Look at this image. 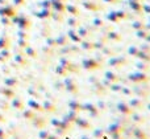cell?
<instances>
[{
    "label": "cell",
    "instance_id": "cell-9",
    "mask_svg": "<svg viewBox=\"0 0 150 139\" xmlns=\"http://www.w3.org/2000/svg\"><path fill=\"white\" fill-rule=\"evenodd\" d=\"M128 103H129V106L133 109V111H140V110H142V109L145 107V100L138 98V97L130 98V101Z\"/></svg>",
    "mask_w": 150,
    "mask_h": 139
},
{
    "label": "cell",
    "instance_id": "cell-12",
    "mask_svg": "<svg viewBox=\"0 0 150 139\" xmlns=\"http://www.w3.org/2000/svg\"><path fill=\"white\" fill-rule=\"evenodd\" d=\"M91 89H92L93 94H96V95H105L107 92H108V89L101 84V81H98L96 84L91 85Z\"/></svg>",
    "mask_w": 150,
    "mask_h": 139
},
{
    "label": "cell",
    "instance_id": "cell-29",
    "mask_svg": "<svg viewBox=\"0 0 150 139\" xmlns=\"http://www.w3.org/2000/svg\"><path fill=\"white\" fill-rule=\"evenodd\" d=\"M24 117H25L26 119H33L34 117H36V114H34V111L33 110H26V111H24Z\"/></svg>",
    "mask_w": 150,
    "mask_h": 139
},
{
    "label": "cell",
    "instance_id": "cell-16",
    "mask_svg": "<svg viewBox=\"0 0 150 139\" xmlns=\"http://www.w3.org/2000/svg\"><path fill=\"white\" fill-rule=\"evenodd\" d=\"M79 117V113L78 111H74V110H71V109H69V111L66 114H63V117H62V119H65V121H67V122H70L71 125H74V122L76 121V118Z\"/></svg>",
    "mask_w": 150,
    "mask_h": 139
},
{
    "label": "cell",
    "instance_id": "cell-6",
    "mask_svg": "<svg viewBox=\"0 0 150 139\" xmlns=\"http://www.w3.org/2000/svg\"><path fill=\"white\" fill-rule=\"evenodd\" d=\"M59 65H62L63 68L69 72V73H73V74H78V73H79V66H78L76 64H74L71 60H69V58L62 57L59 60Z\"/></svg>",
    "mask_w": 150,
    "mask_h": 139
},
{
    "label": "cell",
    "instance_id": "cell-19",
    "mask_svg": "<svg viewBox=\"0 0 150 139\" xmlns=\"http://www.w3.org/2000/svg\"><path fill=\"white\" fill-rule=\"evenodd\" d=\"M67 106H69V109H71V110H74V111H78V113L83 111V103L79 102L78 100H71V101H69Z\"/></svg>",
    "mask_w": 150,
    "mask_h": 139
},
{
    "label": "cell",
    "instance_id": "cell-11",
    "mask_svg": "<svg viewBox=\"0 0 150 139\" xmlns=\"http://www.w3.org/2000/svg\"><path fill=\"white\" fill-rule=\"evenodd\" d=\"M41 105H42V111H44V113H47V114L55 113L57 109H58L57 105H55V102H53V101H50V100L44 101Z\"/></svg>",
    "mask_w": 150,
    "mask_h": 139
},
{
    "label": "cell",
    "instance_id": "cell-39",
    "mask_svg": "<svg viewBox=\"0 0 150 139\" xmlns=\"http://www.w3.org/2000/svg\"><path fill=\"white\" fill-rule=\"evenodd\" d=\"M112 54H113V52H112V50H108V49L104 50V56H112Z\"/></svg>",
    "mask_w": 150,
    "mask_h": 139
},
{
    "label": "cell",
    "instance_id": "cell-4",
    "mask_svg": "<svg viewBox=\"0 0 150 139\" xmlns=\"http://www.w3.org/2000/svg\"><path fill=\"white\" fill-rule=\"evenodd\" d=\"M124 129H125L124 125L120 123L119 121H116V119H115V122H112V123L107 127L105 134L109 135V137H113V135H122Z\"/></svg>",
    "mask_w": 150,
    "mask_h": 139
},
{
    "label": "cell",
    "instance_id": "cell-28",
    "mask_svg": "<svg viewBox=\"0 0 150 139\" xmlns=\"http://www.w3.org/2000/svg\"><path fill=\"white\" fill-rule=\"evenodd\" d=\"M121 94H124V95H127V97H132L133 95V90H132V87H129V86H122V89H121Z\"/></svg>",
    "mask_w": 150,
    "mask_h": 139
},
{
    "label": "cell",
    "instance_id": "cell-24",
    "mask_svg": "<svg viewBox=\"0 0 150 139\" xmlns=\"http://www.w3.org/2000/svg\"><path fill=\"white\" fill-rule=\"evenodd\" d=\"M137 57L140 58L141 61H145V62H150V52H144V50H141V52L137 53Z\"/></svg>",
    "mask_w": 150,
    "mask_h": 139
},
{
    "label": "cell",
    "instance_id": "cell-34",
    "mask_svg": "<svg viewBox=\"0 0 150 139\" xmlns=\"http://www.w3.org/2000/svg\"><path fill=\"white\" fill-rule=\"evenodd\" d=\"M29 94H30V95H33V97H36V98H41V95H40L37 92H34L33 89H30V90H29Z\"/></svg>",
    "mask_w": 150,
    "mask_h": 139
},
{
    "label": "cell",
    "instance_id": "cell-41",
    "mask_svg": "<svg viewBox=\"0 0 150 139\" xmlns=\"http://www.w3.org/2000/svg\"><path fill=\"white\" fill-rule=\"evenodd\" d=\"M8 84H9V85H15L16 81H15V80H9V81H8Z\"/></svg>",
    "mask_w": 150,
    "mask_h": 139
},
{
    "label": "cell",
    "instance_id": "cell-30",
    "mask_svg": "<svg viewBox=\"0 0 150 139\" xmlns=\"http://www.w3.org/2000/svg\"><path fill=\"white\" fill-rule=\"evenodd\" d=\"M50 135V133L47 131V130H42L41 129V131H40V134H38V137H40V139H46L47 137Z\"/></svg>",
    "mask_w": 150,
    "mask_h": 139
},
{
    "label": "cell",
    "instance_id": "cell-45",
    "mask_svg": "<svg viewBox=\"0 0 150 139\" xmlns=\"http://www.w3.org/2000/svg\"><path fill=\"white\" fill-rule=\"evenodd\" d=\"M149 41H150V39H149Z\"/></svg>",
    "mask_w": 150,
    "mask_h": 139
},
{
    "label": "cell",
    "instance_id": "cell-26",
    "mask_svg": "<svg viewBox=\"0 0 150 139\" xmlns=\"http://www.w3.org/2000/svg\"><path fill=\"white\" fill-rule=\"evenodd\" d=\"M53 87H54L55 92H63L65 90V85H63V81H54L53 82Z\"/></svg>",
    "mask_w": 150,
    "mask_h": 139
},
{
    "label": "cell",
    "instance_id": "cell-31",
    "mask_svg": "<svg viewBox=\"0 0 150 139\" xmlns=\"http://www.w3.org/2000/svg\"><path fill=\"white\" fill-rule=\"evenodd\" d=\"M59 123H61V119H58V118H53V119H50V125H52L53 127H58L59 126Z\"/></svg>",
    "mask_w": 150,
    "mask_h": 139
},
{
    "label": "cell",
    "instance_id": "cell-32",
    "mask_svg": "<svg viewBox=\"0 0 150 139\" xmlns=\"http://www.w3.org/2000/svg\"><path fill=\"white\" fill-rule=\"evenodd\" d=\"M140 52V50L137 49V48H134V47H130L129 48V54H132V56H137V53Z\"/></svg>",
    "mask_w": 150,
    "mask_h": 139
},
{
    "label": "cell",
    "instance_id": "cell-14",
    "mask_svg": "<svg viewBox=\"0 0 150 139\" xmlns=\"http://www.w3.org/2000/svg\"><path fill=\"white\" fill-rule=\"evenodd\" d=\"M74 125H76V126L79 127L80 130H84V131L92 129V125H91V122L88 121V119H86V118H80V117H78L76 121L74 122Z\"/></svg>",
    "mask_w": 150,
    "mask_h": 139
},
{
    "label": "cell",
    "instance_id": "cell-23",
    "mask_svg": "<svg viewBox=\"0 0 150 139\" xmlns=\"http://www.w3.org/2000/svg\"><path fill=\"white\" fill-rule=\"evenodd\" d=\"M29 106L33 111H42V105L38 102V101H34V100H30L29 101Z\"/></svg>",
    "mask_w": 150,
    "mask_h": 139
},
{
    "label": "cell",
    "instance_id": "cell-40",
    "mask_svg": "<svg viewBox=\"0 0 150 139\" xmlns=\"http://www.w3.org/2000/svg\"><path fill=\"white\" fill-rule=\"evenodd\" d=\"M111 139H124L122 135H113V137H111Z\"/></svg>",
    "mask_w": 150,
    "mask_h": 139
},
{
    "label": "cell",
    "instance_id": "cell-3",
    "mask_svg": "<svg viewBox=\"0 0 150 139\" xmlns=\"http://www.w3.org/2000/svg\"><path fill=\"white\" fill-rule=\"evenodd\" d=\"M62 81H63V85H65V90L67 93H70V94H73V95H76L78 93H79V85H78V82L75 81L74 78L67 76V77H65Z\"/></svg>",
    "mask_w": 150,
    "mask_h": 139
},
{
    "label": "cell",
    "instance_id": "cell-17",
    "mask_svg": "<svg viewBox=\"0 0 150 139\" xmlns=\"http://www.w3.org/2000/svg\"><path fill=\"white\" fill-rule=\"evenodd\" d=\"M32 121H33V126L36 129H44L47 125V119L45 117H34Z\"/></svg>",
    "mask_w": 150,
    "mask_h": 139
},
{
    "label": "cell",
    "instance_id": "cell-37",
    "mask_svg": "<svg viewBox=\"0 0 150 139\" xmlns=\"http://www.w3.org/2000/svg\"><path fill=\"white\" fill-rule=\"evenodd\" d=\"M92 47H93V45L92 44H88V42H84V44H83V48H84V49H92Z\"/></svg>",
    "mask_w": 150,
    "mask_h": 139
},
{
    "label": "cell",
    "instance_id": "cell-2",
    "mask_svg": "<svg viewBox=\"0 0 150 139\" xmlns=\"http://www.w3.org/2000/svg\"><path fill=\"white\" fill-rule=\"evenodd\" d=\"M133 90V95L138 98L146 100L150 94V85L149 84H136L134 87H132Z\"/></svg>",
    "mask_w": 150,
    "mask_h": 139
},
{
    "label": "cell",
    "instance_id": "cell-42",
    "mask_svg": "<svg viewBox=\"0 0 150 139\" xmlns=\"http://www.w3.org/2000/svg\"><path fill=\"white\" fill-rule=\"evenodd\" d=\"M29 54H30V56H32V57H34V56H36V53H34V52H33V50H29Z\"/></svg>",
    "mask_w": 150,
    "mask_h": 139
},
{
    "label": "cell",
    "instance_id": "cell-21",
    "mask_svg": "<svg viewBox=\"0 0 150 139\" xmlns=\"http://www.w3.org/2000/svg\"><path fill=\"white\" fill-rule=\"evenodd\" d=\"M136 68H137L138 70H141V72H145V73H148V72L150 70V62L140 61V62L136 64Z\"/></svg>",
    "mask_w": 150,
    "mask_h": 139
},
{
    "label": "cell",
    "instance_id": "cell-33",
    "mask_svg": "<svg viewBox=\"0 0 150 139\" xmlns=\"http://www.w3.org/2000/svg\"><path fill=\"white\" fill-rule=\"evenodd\" d=\"M98 81H100V80L98 78V77H90L88 78V82H90V85H93V84H96Z\"/></svg>",
    "mask_w": 150,
    "mask_h": 139
},
{
    "label": "cell",
    "instance_id": "cell-38",
    "mask_svg": "<svg viewBox=\"0 0 150 139\" xmlns=\"http://www.w3.org/2000/svg\"><path fill=\"white\" fill-rule=\"evenodd\" d=\"M79 139H93L91 135H88V134H83V135H80Z\"/></svg>",
    "mask_w": 150,
    "mask_h": 139
},
{
    "label": "cell",
    "instance_id": "cell-8",
    "mask_svg": "<svg viewBox=\"0 0 150 139\" xmlns=\"http://www.w3.org/2000/svg\"><path fill=\"white\" fill-rule=\"evenodd\" d=\"M116 111H119L120 114H122V115H128L130 117V114L133 113V109L129 106V103L128 102H124V101H119V102L116 103Z\"/></svg>",
    "mask_w": 150,
    "mask_h": 139
},
{
    "label": "cell",
    "instance_id": "cell-35",
    "mask_svg": "<svg viewBox=\"0 0 150 139\" xmlns=\"http://www.w3.org/2000/svg\"><path fill=\"white\" fill-rule=\"evenodd\" d=\"M13 105H15V107H17V109H23V102H21V101H15Z\"/></svg>",
    "mask_w": 150,
    "mask_h": 139
},
{
    "label": "cell",
    "instance_id": "cell-20",
    "mask_svg": "<svg viewBox=\"0 0 150 139\" xmlns=\"http://www.w3.org/2000/svg\"><path fill=\"white\" fill-rule=\"evenodd\" d=\"M91 137H92L93 139H104V138H105V130L100 129V127H96V129L92 130Z\"/></svg>",
    "mask_w": 150,
    "mask_h": 139
},
{
    "label": "cell",
    "instance_id": "cell-13",
    "mask_svg": "<svg viewBox=\"0 0 150 139\" xmlns=\"http://www.w3.org/2000/svg\"><path fill=\"white\" fill-rule=\"evenodd\" d=\"M124 65H127V58L125 57H112L108 61L109 68H121Z\"/></svg>",
    "mask_w": 150,
    "mask_h": 139
},
{
    "label": "cell",
    "instance_id": "cell-5",
    "mask_svg": "<svg viewBox=\"0 0 150 139\" xmlns=\"http://www.w3.org/2000/svg\"><path fill=\"white\" fill-rule=\"evenodd\" d=\"M82 68L87 72H95L101 69V65L98 60H93V58H84L82 61Z\"/></svg>",
    "mask_w": 150,
    "mask_h": 139
},
{
    "label": "cell",
    "instance_id": "cell-7",
    "mask_svg": "<svg viewBox=\"0 0 150 139\" xmlns=\"http://www.w3.org/2000/svg\"><path fill=\"white\" fill-rule=\"evenodd\" d=\"M83 111L90 114L91 118H98V117L101 114L100 111H99V109L96 107V103H92V102L83 103Z\"/></svg>",
    "mask_w": 150,
    "mask_h": 139
},
{
    "label": "cell",
    "instance_id": "cell-1",
    "mask_svg": "<svg viewBox=\"0 0 150 139\" xmlns=\"http://www.w3.org/2000/svg\"><path fill=\"white\" fill-rule=\"evenodd\" d=\"M128 81L130 84H149L150 82V76L145 72H141V70H137V72H132V73L128 74Z\"/></svg>",
    "mask_w": 150,
    "mask_h": 139
},
{
    "label": "cell",
    "instance_id": "cell-10",
    "mask_svg": "<svg viewBox=\"0 0 150 139\" xmlns=\"http://www.w3.org/2000/svg\"><path fill=\"white\" fill-rule=\"evenodd\" d=\"M129 118H130V122H133L134 125H144L148 121V118L145 115H142L140 111H133Z\"/></svg>",
    "mask_w": 150,
    "mask_h": 139
},
{
    "label": "cell",
    "instance_id": "cell-15",
    "mask_svg": "<svg viewBox=\"0 0 150 139\" xmlns=\"http://www.w3.org/2000/svg\"><path fill=\"white\" fill-rule=\"evenodd\" d=\"M104 78L108 80L111 84H115V82H120L121 81V77L117 72H113V70H107L104 73Z\"/></svg>",
    "mask_w": 150,
    "mask_h": 139
},
{
    "label": "cell",
    "instance_id": "cell-25",
    "mask_svg": "<svg viewBox=\"0 0 150 139\" xmlns=\"http://www.w3.org/2000/svg\"><path fill=\"white\" fill-rule=\"evenodd\" d=\"M122 86L124 85L121 84V82H115V84H111V86H109L108 90H111V92H115V93H120L122 89Z\"/></svg>",
    "mask_w": 150,
    "mask_h": 139
},
{
    "label": "cell",
    "instance_id": "cell-43",
    "mask_svg": "<svg viewBox=\"0 0 150 139\" xmlns=\"http://www.w3.org/2000/svg\"><path fill=\"white\" fill-rule=\"evenodd\" d=\"M146 109H148V111H150V101L146 103Z\"/></svg>",
    "mask_w": 150,
    "mask_h": 139
},
{
    "label": "cell",
    "instance_id": "cell-44",
    "mask_svg": "<svg viewBox=\"0 0 150 139\" xmlns=\"http://www.w3.org/2000/svg\"><path fill=\"white\" fill-rule=\"evenodd\" d=\"M148 98H149V101H150V94H149V97H148Z\"/></svg>",
    "mask_w": 150,
    "mask_h": 139
},
{
    "label": "cell",
    "instance_id": "cell-18",
    "mask_svg": "<svg viewBox=\"0 0 150 139\" xmlns=\"http://www.w3.org/2000/svg\"><path fill=\"white\" fill-rule=\"evenodd\" d=\"M133 139H149L148 138V134H146L145 130H142L141 127L136 126L134 130H133V135H132Z\"/></svg>",
    "mask_w": 150,
    "mask_h": 139
},
{
    "label": "cell",
    "instance_id": "cell-36",
    "mask_svg": "<svg viewBox=\"0 0 150 139\" xmlns=\"http://www.w3.org/2000/svg\"><path fill=\"white\" fill-rule=\"evenodd\" d=\"M46 139H61V137H58L57 134H52V133H50V135Z\"/></svg>",
    "mask_w": 150,
    "mask_h": 139
},
{
    "label": "cell",
    "instance_id": "cell-27",
    "mask_svg": "<svg viewBox=\"0 0 150 139\" xmlns=\"http://www.w3.org/2000/svg\"><path fill=\"white\" fill-rule=\"evenodd\" d=\"M96 107L99 109V111H100V113H104V111L108 110V105H107L105 101H99V102L96 103Z\"/></svg>",
    "mask_w": 150,
    "mask_h": 139
},
{
    "label": "cell",
    "instance_id": "cell-22",
    "mask_svg": "<svg viewBox=\"0 0 150 139\" xmlns=\"http://www.w3.org/2000/svg\"><path fill=\"white\" fill-rule=\"evenodd\" d=\"M54 73L57 74L58 77H63V78H65V77H67L69 76V72L66 70L65 68H63L62 65H58L57 68H55V70H54Z\"/></svg>",
    "mask_w": 150,
    "mask_h": 139
}]
</instances>
